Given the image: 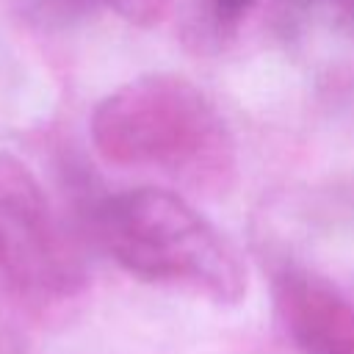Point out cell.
Segmentation results:
<instances>
[{
	"instance_id": "obj_4",
	"label": "cell",
	"mask_w": 354,
	"mask_h": 354,
	"mask_svg": "<svg viewBox=\"0 0 354 354\" xmlns=\"http://www.w3.org/2000/svg\"><path fill=\"white\" fill-rule=\"evenodd\" d=\"M274 307L299 354H354V293L329 277L285 268L274 282Z\"/></svg>"
},
{
	"instance_id": "obj_7",
	"label": "cell",
	"mask_w": 354,
	"mask_h": 354,
	"mask_svg": "<svg viewBox=\"0 0 354 354\" xmlns=\"http://www.w3.org/2000/svg\"><path fill=\"white\" fill-rule=\"evenodd\" d=\"M66 3H75V6H91V3H100V0H66Z\"/></svg>"
},
{
	"instance_id": "obj_3",
	"label": "cell",
	"mask_w": 354,
	"mask_h": 354,
	"mask_svg": "<svg viewBox=\"0 0 354 354\" xmlns=\"http://www.w3.org/2000/svg\"><path fill=\"white\" fill-rule=\"evenodd\" d=\"M86 279L83 254L33 171L0 152V282L36 301L64 299Z\"/></svg>"
},
{
	"instance_id": "obj_6",
	"label": "cell",
	"mask_w": 354,
	"mask_h": 354,
	"mask_svg": "<svg viewBox=\"0 0 354 354\" xmlns=\"http://www.w3.org/2000/svg\"><path fill=\"white\" fill-rule=\"evenodd\" d=\"M335 3H337L340 8H346L348 14H354V0H335Z\"/></svg>"
},
{
	"instance_id": "obj_2",
	"label": "cell",
	"mask_w": 354,
	"mask_h": 354,
	"mask_svg": "<svg viewBox=\"0 0 354 354\" xmlns=\"http://www.w3.org/2000/svg\"><path fill=\"white\" fill-rule=\"evenodd\" d=\"M94 149L116 166L199 177L230 158V138L210 100L185 77L141 75L111 91L91 113Z\"/></svg>"
},
{
	"instance_id": "obj_1",
	"label": "cell",
	"mask_w": 354,
	"mask_h": 354,
	"mask_svg": "<svg viewBox=\"0 0 354 354\" xmlns=\"http://www.w3.org/2000/svg\"><path fill=\"white\" fill-rule=\"evenodd\" d=\"M91 224L100 246L144 282L216 304L241 301L246 293V263L232 241L174 191H119L97 205Z\"/></svg>"
},
{
	"instance_id": "obj_5",
	"label": "cell",
	"mask_w": 354,
	"mask_h": 354,
	"mask_svg": "<svg viewBox=\"0 0 354 354\" xmlns=\"http://www.w3.org/2000/svg\"><path fill=\"white\" fill-rule=\"evenodd\" d=\"M257 0H213V14L221 25H235L241 17L249 14V8Z\"/></svg>"
}]
</instances>
